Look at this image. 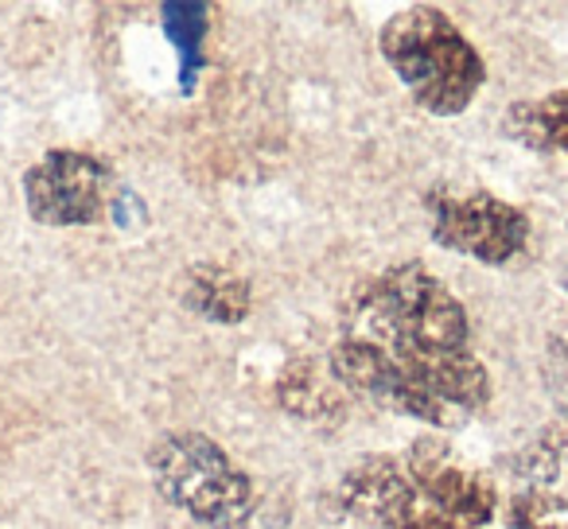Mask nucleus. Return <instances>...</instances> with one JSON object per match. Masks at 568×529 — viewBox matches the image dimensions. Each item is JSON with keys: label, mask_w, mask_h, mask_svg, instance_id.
<instances>
[{"label": "nucleus", "mask_w": 568, "mask_h": 529, "mask_svg": "<svg viewBox=\"0 0 568 529\" xmlns=\"http://www.w3.org/2000/svg\"><path fill=\"white\" fill-rule=\"evenodd\" d=\"M347 339L382 347L386 355L409 350H467V312L444 281L425 265L405 261L358 285L347 301Z\"/></svg>", "instance_id": "f257e3e1"}, {"label": "nucleus", "mask_w": 568, "mask_h": 529, "mask_svg": "<svg viewBox=\"0 0 568 529\" xmlns=\"http://www.w3.org/2000/svg\"><path fill=\"white\" fill-rule=\"evenodd\" d=\"M378 51L413 102L433 118H459L487 82L483 55L433 4L394 12L378 35Z\"/></svg>", "instance_id": "f03ea898"}, {"label": "nucleus", "mask_w": 568, "mask_h": 529, "mask_svg": "<svg viewBox=\"0 0 568 529\" xmlns=\"http://www.w3.org/2000/svg\"><path fill=\"white\" fill-rule=\"evenodd\" d=\"M156 490L206 529H250L257 513V487L226 456V448L195 428H172L149 448Z\"/></svg>", "instance_id": "7ed1b4c3"}, {"label": "nucleus", "mask_w": 568, "mask_h": 529, "mask_svg": "<svg viewBox=\"0 0 568 529\" xmlns=\"http://www.w3.org/2000/svg\"><path fill=\"white\" fill-rule=\"evenodd\" d=\"M425 206L436 242L483 265H510L529 242L526 214L483 187L440 183L425 195Z\"/></svg>", "instance_id": "20e7f679"}, {"label": "nucleus", "mask_w": 568, "mask_h": 529, "mask_svg": "<svg viewBox=\"0 0 568 529\" xmlns=\"http://www.w3.org/2000/svg\"><path fill=\"white\" fill-rule=\"evenodd\" d=\"M24 203L43 226H94L110 211V167L90 152L55 149L24 172Z\"/></svg>", "instance_id": "39448f33"}, {"label": "nucleus", "mask_w": 568, "mask_h": 529, "mask_svg": "<svg viewBox=\"0 0 568 529\" xmlns=\"http://www.w3.org/2000/svg\"><path fill=\"white\" fill-rule=\"evenodd\" d=\"M327 370L335 374V382L347 394L366 397V401H374L378 409L397 413V417H409L436 428H456L464 420L456 409L436 401L394 355H386L382 347H371V343H358V339L335 343L332 358H327Z\"/></svg>", "instance_id": "423d86ee"}, {"label": "nucleus", "mask_w": 568, "mask_h": 529, "mask_svg": "<svg viewBox=\"0 0 568 529\" xmlns=\"http://www.w3.org/2000/svg\"><path fill=\"white\" fill-rule=\"evenodd\" d=\"M405 475L413 479L417 495L456 529H479L495 518L498 490L479 471L464 467L456 451L436 436H420L409 444Z\"/></svg>", "instance_id": "0eeeda50"}, {"label": "nucleus", "mask_w": 568, "mask_h": 529, "mask_svg": "<svg viewBox=\"0 0 568 529\" xmlns=\"http://www.w3.org/2000/svg\"><path fill=\"white\" fill-rule=\"evenodd\" d=\"M339 498L355 518L378 529H402L420 506V495L405 467L389 456H363L339 482Z\"/></svg>", "instance_id": "6e6552de"}, {"label": "nucleus", "mask_w": 568, "mask_h": 529, "mask_svg": "<svg viewBox=\"0 0 568 529\" xmlns=\"http://www.w3.org/2000/svg\"><path fill=\"white\" fill-rule=\"evenodd\" d=\"M436 401L456 409L459 417L487 409L490 401V374L471 350H409L394 355Z\"/></svg>", "instance_id": "1a4fd4ad"}, {"label": "nucleus", "mask_w": 568, "mask_h": 529, "mask_svg": "<svg viewBox=\"0 0 568 529\" xmlns=\"http://www.w3.org/2000/svg\"><path fill=\"white\" fill-rule=\"evenodd\" d=\"M273 394L276 405L304 425H332L347 413V389L335 382L332 370L308 363V358H296V363L284 366Z\"/></svg>", "instance_id": "9d476101"}, {"label": "nucleus", "mask_w": 568, "mask_h": 529, "mask_svg": "<svg viewBox=\"0 0 568 529\" xmlns=\"http://www.w3.org/2000/svg\"><path fill=\"white\" fill-rule=\"evenodd\" d=\"M183 304H187L199 319H206V324L234 327L253 312V288H250V281L237 269H230V265L199 261V265L187 269V281H183Z\"/></svg>", "instance_id": "9b49d317"}, {"label": "nucleus", "mask_w": 568, "mask_h": 529, "mask_svg": "<svg viewBox=\"0 0 568 529\" xmlns=\"http://www.w3.org/2000/svg\"><path fill=\"white\" fill-rule=\"evenodd\" d=\"M506 129L514 141L534 152H560L568 156V90L518 102L506 110Z\"/></svg>", "instance_id": "f8f14e48"}, {"label": "nucleus", "mask_w": 568, "mask_h": 529, "mask_svg": "<svg viewBox=\"0 0 568 529\" xmlns=\"http://www.w3.org/2000/svg\"><path fill=\"white\" fill-rule=\"evenodd\" d=\"M164 32L183 59V82H191L199 67H203L206 9L203 4H164Z\"/></svg>", "instance_id": "ddd939ff"}, {"label": "nucleus", "mask_w": 568, "mask_h": 529, "mask_svg": "<svg viewBox=\"0 0 568 529\" xmlns=\"http://www.w3.org/2000/svg\"><path fill=\"white\" fill-rule=\"evenodd\" d=\"M506 526L510 529H568V498L549 490H526L514 495L506 506Z\"/></svg>", "instance_id": "4468645a"}, {"label": "nucleus", "mask_w": 568, "mask_h": 529, "mask_svg": "<svg viewBox=\"0 0 568 529\" xmlns=\"http://www.w3.org/2000/svg\"><path fill=\"white\" fill-rule=\"evenodd\" d=\"M506 467H510V475L521 482V495H526V490H545L557 479L560 459L549 444H529V448L514 451V456L506 459Z\"/></svg>", "instance_id": "2eb2a0df"}, {"label": "nucleus", "mask_w": 568, "mask_h": 529, "mask_svg": "<svg viewBox=\"0 0 568 529\" xmlns=\"http://www.w3.org/2000/svg\"><path fill=\"white\" fill-rule=\"evenodd\" d=\"M549 389L557 409L568 417V339H557L549 350Z\"/></svg>", "instance_id": "dca6fc26"}, {"label": "nucleus", "mask_w": 568, "mask_h": 529, "mask_svg": "<svg viewBox=\"0 0 568 529\" xmlns=\"http://www.w3.org/2000/svg\"><path fill=\"white\" fill-rule=\"evenodd\" d=\"M428 529H456V526H448V521H444V518H436V521H433V526H428Z\"/></svg>", "instance_id": "f3484780"}, {"label": "nucleus", "mask_w": 568, "mask_h": 529, "mask_svg": "<svg viewBox=\"0 0 568 529\" xmlns=\"http://www.w3.org/2000/svg\"><path fill=\"white\" fill-rule=\"evenodd\" d=\"M560 285H565V293H568V269H565V277H560Z\"/></svg>", "instance_id": "a211bd4d"}]
</instances>
